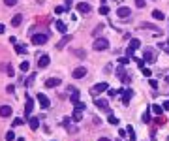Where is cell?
<instances>
[{
	"label": "cell",
	"mask_w": 169,
	"mask_h": 141,
	"mask_svg": "<svg viewBox=\"0 0 169 141\" xmlns=\"http://www.w3.org/2000/svg\"><path fill=\"white\" fill-rule=\"evenodd\" d=\"M92 47H94V51H105L107 47H109V42H107L105 38H98L94 42V45H92Z\"/></svg>",
	"instance_id": "obj_1"
},
{
	"label": "cell",
	"mask_w": 169,
	"mask_h": 141,
	"mask_svg": "<svg viewBox=\"0 0 169 141\" xmlns=\"http://www.w3.org/2000/svg\"><path fill=\"white\" fill-rule=\"evenodd\" d=\"M104 90H109V85H107L105 81H104V83H98V85H94L90 92L94 94V96H98V94H100V92H104Z\"/></svg>",
	"instance_id": "obj_2"
},
{
	"label": "cell",
	"mask_w": 169,
	"mask_h": 141,
	"mask_svg": "<svg viewBox=\"0 0 169 141\" xmlns=\"http://www.w3.org/2000/svg\"><path fill=\"white\" fill-rule=\"evenodd\" d=\"M119 92H122V104L128 105V104H130V98L134 96V90H130V88H120Z\"/></svg>",
	"instance_id": "obj_3"
},
{
	"label": "cell",
	"mask_w": 169,
	"mask_h": 141,
	"mask_svg": "<svg viewBox=\"0 0 169 141\" xmlns=\"http://www.w3.org/2000/svg\"><path fill=\"white\" fill-rule=\"evenodd\" d=\"M47 40H49L47 34H34V36H32V43L34 45H43Z\"/></svg>",
	"instance_id": "obj_4"
},
{
	"label": "cell",
	"mask_w": 169,
	"mask_h": 141,
	"mask_svg": "<svg viewBox=\"0 0 169 141\" xmlns=\"http://www.w3.org/2000/svg\"><path fill=\"white\" fill-rule=\"evenodd\" d=\"M117 15H119L120 19H128V17L132 15V9H130V8H126V6H122V8L117 9Z\"/></svg>",
	"instance_id": "obj_5"
},
{
	"label": "cell",
	"mask_w": 169,
	"mask_h": 141,
	"mask_svg": "<svg viewBox=\"0 0 169 141\" xmlns=\"http://www.w3.org/2000/svg\"><path fill=\"white\" fill-rule=\"evenodd\" d=\"M38 102H40V105H42L43 109H49V107H51V102H49V98L45 96V94H42V92L38 94Z\"/></svg>",
	"instance_id": "obj_6"
},
{
	"label": "cell",
	"mask_w": 169,
	"mask_h": 141,
	"mask_svg": "<svg viewBox=\"0 0 169 141\" xmlns=\"http://www.w3.org/2000/svg\"><path fill=\"white\" fill-rule=\"evenodd\" d=\"M143 60H147V62H156V53L152 51V49H147L145 55H143Z\"/></svg>",
	"instance_id": "obj_7"
},
{
	"label": "cell",
	"mask_w": 169,
	"mask_h": 141,
	"mask_svg": "<svg viewBox=\"0 0 169 141\" xmlns=\"http://www.w3.org/2000/svg\"><path fill=\"white\" fill-rule=\"evenodd\" d=\"M71 40H73V36H70V34H64V38L58 42V45H56V49H58V51H60V49H64V47H66V43H70Z\"/></svg>",
	"instance_id": "obj_8"
},
{
	"label": "cell",
	"mask_w": 169,
	"mask_h": 141,
	"mask_svg": "<svg viewBox=\"0 0 169 141\" xmlns=\"http://www.w3.org/2000/svg\"><path fill=\"white\" fill-rule=\"evenodd\" d=\"M32 109H34V100H32V98H30L28 94H27V105H24V115L28 117V115L32 113Z\"/></svg>",
	"instance_id": "obj_9"
},
{
	"label": "cell",
	"mask_w": 169,
	"mask_h": 141,
	"mask_svg": "<svg viewBox=\"0 0 169 141\" xmlns=\"http://www.w3.org/2000/svg\"><path fill=\"white\" fill-rule=\"evenodd\" d=\"M77 12H81V13H90V12H92V6H90V4H86V2H79V4H77Z\"/></svg>",
	"instance_id": "obj_10"
},
{
	"label": "cell",
	"mask_w": 169,
	"mask_h": 141,
	"mask_svg": "<svg viewBox=\"0 0 169 141\" xmlns=\"http://www.w3.org/2000/svg\"><path fill=\"white\" fill-rule=\"evenodd\" d=\"M96 105H98V109H104L105 113H111V109H109V102H107V100H96Z\"/></svg>",
	"instance_id": "obj_11"
},
{
	"label": "cell",
	"mask_w": 169,
	"mask_h": 141,
	"mask_svg": "<svg viewBox=\"0 0 169 141\" xmlns=\"http://www.w3.org/2000/svg\"><path fill=\"white\" fill-rule=\"evenodd\" d=\"M71 75H73L75 79H83L85 75H86V68H83V66H81V68H75V70H73V73H71Z\"/></svg>",
	"instance_id": "obj_12"
},
{
	"label": "cell",
	"mask_w": 169,
	"mask_h": 141,
	"mask_svg": "<svg viewBox=\"0 0 169 141\" xmlns=\"http://www.w3.org/2000/svg\"><path fill=\"white\" fill-rule=\"evenodd\" d=\"M70 98H71V102H79V88H75V87H70Z\"/></svg>",
	"instance_id": "obj_13"
},
{
	"label": "cell",
	"mask_w": 169,
	"mask_h": 141,
	"mask_svg": "<svg viewBox=\"0 0 169 141\" xmlns=\"http://www.w3.org/2000/svg\"><path fill=\"white\" fill-rule=\"evenodd\" d=\"M58 85H60V79L58 77H51V79L45 81V87H47V88H55V87H58Z\"/></svg>",
	"instance_id": "obj_14"
},
{
	"label": "cell",
	"mask_w": 169,
	"mask_h": 141,
	"mask_svg": "<svg viewBox=\"0 0 169 141\" xmlns=\"http://www.w3.org/2000/svg\"><path fill=\"white\" fill-rule=\"evenodd\" d=\"M12 115V105H0V117H9Z\"/></svg>",
	"instance_id": "obj_15"
},
{
	"label": "cell",
	"mask_w": 169,
	"mask_h": 141,
	"mask_svg": "<svg viewBox=\"0 0 169 141\" xmlns=\"http://www.w3.org/2000/svg\"><path fill=\"white\" fill-rule=\"evenodd\" d=\"M40 68H47L49 66V57L47 55H43V57H40V62H38Z\"/></svg>",
	"instance_id": "obj_16"
},
{
	"label": "cell",
	"mask_w": 169,
	"mask_h": 141,
	"mask_svg": "<svg viewBox=\"0 0 169 141\" xmlns=\"http://www.w3.org/2000/svg\"><path fill=\"white\" fill-rule=\"evenodd\" d=\"M23 23V15H15V17H12V27H19V24Z\"/></svg>",
	"instance_id": "obj_17"
},
{
	"label": "cell",
	"mask_w": 169,
	"mask_h": 141,
	"mask_svg": "<svg viewBox=\"0 0 169 141\" xmlns=\"http://www.w3.org/2000/svg\"><path fill=\"white\" fill-rule=\"evenodd\" d=\"M30 120V128L32 130H38V126H40V119L38 117H32V119H28Z\"/></svg>",
	"instance_id": "obj_18"
},
{
	"label": "cell",
	"mask_w": 169,
	"mask_h": 141,
	"mask_svg": "<svg viewBox=\"0 0 169 141\" xmlns=\"http://www.w3.org/2000/svg\"><path fill=\"white\" fill-rule=\"evenodd\" d=\"M152 17H154L156 21H163V17H165V15H163L160 9H154V12H152Z\"/></svg>",
	"instance_id": "obj_19"
},
{
	"label": "cell",
	"mask_w": 169,
	"mask_h": 141,
	"mask_svg": "<svg viewBox=\"0 0 169 141\" xmlns=\"http://www.w3.org/2000/svg\"><path fill=\"white\" fill-rule=\"evenodd\" d=\"M56 30H58L60 34H66V24L62 21H56Z\"/></svg>",
	"instance_id": "obj_20"
},
{
	"label": "cell",
	"mask_w": 169,
	"mask_h": 141,
	"mask_svg": "<svg viewBox=\"0 0 169 141\" xmlns=\"http://www.w3.org/2000/svg\"><path fill=\"white\" fill-rule=\"evenodd\" d=\"M126 132L130 134V139H132V141H135V130H134V126H128Z\"/></svg>",
	"instance_id": "obj_21"
},
{
	"label": "cell",
	"mask_w": 169,
	"mask_h": 141,
	"mask_svg": "<svg viewBox=\"0 0 169 141\" xmlns=\"http://www.w3.org/2000/svg\"><path fill=\"white\" fill-rule=\"evenodd\" d=\"M165 117H163V115H158V119H156V124H158V126H163V124H165Z\"/></svg>",
	"instance_id": "obj_22"
},
{
	"label": "cell",
	"mask_w": 169,
	"mask_h": 141,
	"mask_svg": "<svg viewBox=\"0 0 169 141\" xmlns=\"http://www.w3.org/2000/svg\"><path fill=\"white\" fill-rule=\"evenodd\" d=\"M81 117H83V111H81V109H75L73 111V120H81Z\"/></svg>",
	"instance_id": "obj_23"
},
{
	"label": "cell",
	"mask_w": 169,
	"mask_h": 141,
	"mask_svg": "<svg viewBox=\"0 0 169 141\" xmlns=\"http://www.w3.org/2000/svg\"><path fill=\"white\" fill-rule=\"evenodd\" d=\"M130 47L139 49V47H141V42H139V40H132V42H130Z\"/></svg>",
	"instance_id": "obj_24"
},
{
	"label": "cell",
	"mask_w": 169,
	"mask_h": 141,
	"mask_svg": "<svg viewBox=\"0 0 169 141\" xmlns=\"http://www.w3.org/2000/svg\"><path fill=\"white\" fill-rule=\"evenodd\" d=\"M152 111H154L156 115H162L163 113V107H162V105H152Z\"/></svg>",
	"instance_id": "obj_25"
},
{
	"label": "cell",
	"mask_w": 169,
	"mask_h": 141,
	"mask_svg": "<svg viewBox=\"0 0 169 141\" xmlns=\"http://www.w3.org/2000/svg\"><path fill=\"white\" fill-rule=\"evenodd\" d=\"M107 120H109L111 124H115V126H117V124H119V119H117L115 115H111V113H109V119H107Z\"/></svg>",
	"instance_id": "obj_26"
},
{
	"label": "cell",
	"mask_w": 169,
	"mask_h": 141,
	"mask_svg": "<svg viewBox=\"0 0 169 141\" xmlns=\"http://www.w3.org/2000/svg\"><path fill=\"white\" fill-rule=\"evenodd\" d=\"M21 70H23V72H28V70H30V62H27V60H24V62L21 64Z\"/></svg>",
	"instance_id": "obj_27"
},
{
	"label": "cell",
	"mask_w": 169,
	"mask_h": 141,
	"mask_svg": "<svg viewBox=\"0 0 169 141\" xmlns=\"http://www.w3.org/2000/svg\"><path fill=\"white\" fill-rule=\"evenodd\" d=\"M6 139H8V141H13V139H15V134H13V130H9V132L6 134Z\"/></svg>",
	"instance_id": "obj_28"
},
{
	"label": "cell",
	"mask_w": 169,
	"mask_h": 141,
	"mask_svg": "<svg viewBox=\"0 0 169 141\" xmlns=\"http://www.w3.org/2000/svg\"><path fill=\"white\" fill-rule=\"evenodd\" d=\"M143 122H147V124L150 122V111H147L145 115H143Z\"/></svg>",
	"instance_id": "obj_29"
},
{
	"label": "cell",
	"mask_w": 169,
	"mask_h": 141,
	"mask_svg": "<svg viewBox=\"0 0 169 141\" xmlns=\"http://www.w3.org/2000/svg\"><path fill=\"white\" fill-rule=\"evenodd\" d=\"M141 27H143V28H148V30H158V28L154 27V24H148V23H143Z\"/></svg>",
	"instance_id": "obj_30"
},
{
	"label": "cell",
	"mask_w": 169,
	"mask_h": 141,
	"mask_svg": "<svg viewBox=\"0 0 169 141\" xmlns=\"http://www.w3.org/2000/svg\"><path fill=\"white\" fill-rule=\"evenodd\" d=\"M100 13H101V15H107V13H109V8H107L105 4H104V6L100 8Z\"/></svg>",
	"instance_id": "obj_31"
},
{
	"label": "cell",
	"mask_w": 169,
	"mask_h": 141,
	"mask_svg": "<svg viewBox=\"0 0 169 141\" xmlns=\"http://www.w3.org/2000/svg\"><path fill=\"white\" fill-rule=\"evenodd\" d=\"M101 30H104V24H98V27H96V30H92V34L96 36V34H100Z\"/></svg>",
	"instance_id": "obj_32"
},
{
	"label": "cell",
	"mask_w": 169,
	"mask_h": 141,
	"mask_svg": "<svg viewBox=\"0 0 169 141\" xmlns=\"http://www.w3.org/2000/svg\"><path fill=\"white\" fill-rule=\"evenodd\" d=\"M73 105H75V109H81V111L85 109V104H83V102H75Z\"/></svg>",
	"instance_id": "obj_33"
},
{
	"label": "cell",
	"mask_w": 169,
	"mask_h": 141,
	"mask_svg": "<svg viewBox=\"0 0 169 141\" xmlns=\"http://www.w3.org/2000/svg\"><path fill=\"white\" fill-rule=\"evenodd\" d=\"M32 83H34V75H30V77H27V81H24V85H27V87H30Z\"/></svg>",
	"instance_id": "obj_34"
},
{
	"label": "cell",
	"mask_w": 169,
	"mask_h": 141,
	"mask_svg": "<svg viewBox=\"0 0 169 141\" xmlns=\"http://www.w3.org/2000/svg\"><path fill=\"white\" fill-rule=\"evenodd\" d=\"M134 60L137 62V66H139V68H143V66H145V60H143V58H134Z\"/></svg>",
	"instance_id": "obj_35"
},
{
	"label": "cell",
	"mask_w": 169,
	"mask_h": 141,
	"mask_svg": "<svg viewBox=\"0 0 169 141\" xmlns=\"http://www.w3.org/2000/svg\"><path fill=\"white\" fill-rule=\"evenodd\" d=\"M64 9H66V8H62V6H56V8H55V13H56V15H60V13L64 12Z\"/></svg>",
	"instance_id": "obj_36"
},
{
	"label": "cell",
	"mask_w": 169,
	"mask_h": 141,
	"mask_svg": "<svg viewBox=\"0 0 169 141\" xmlns=\"http://www.w3.org/2000/svg\"><path fill=\"white\" fill-rule=\"evenodd\" d=\"M4 4H6V6H15L17 0H4Z\"/></svg>",
	"instance_id": "obj_37"
},
{
	"label": "cell",
	"mask_w": 169,
	"mask_h": 141,
	"mask_svg": "<svg viewBox=\"0 0 169 141\" xmlns=\"http://www.w3.org/2000/svg\"><path fill=\"white\" fill-rule=\"evenodd\" d=\"M135 6L137 8H145V0H135Z\"/></svg>",
	"instance_id": "obj_38"
},
{
	"label": "cell",
	"mask_w": 169,
	"mask_h": 141,
	"mask_svg": "<svg viewBox=\"0 0 169 141\" xmlns=\"http://www.w3.org/2000/svg\"><path fill=\"white\" fill-rule=\"evenodd\" d=\"M73 55H77V57L85 58V51H81V49H77V51H73Z\"/></svg>",
	"instance_id": "obj_39"
},
{
	"label": "cell",
	"mask_w": 169,
	"mask_h": 141,
	"mask_svg": "<svg viewBox=\"0 0 169 141\" xmlns=\"http://www.w3.org/2000/svg\"><path fill=\"white\" fill-rule=\"evenodd\" d=\"M15 51H17V53H27V49H24V47H21V45H17V47H15Z\"/></svg>",
	"instance_id": "obj_40"
},
{
	"label": "cell",
	"mask_w": 169,
	"mask_h": 141,
	"mask_svg": "<svg viewBox=\"0 0 169 141\" xmlns=\"http://www.w3.org/2000/svg\"><path fill=\"white\" fill-rule=\"evenodd\" d=\"M148 85H150L152 88H156V87H158V81H154V79H148Z\"/></svg>",
	"instance_id": "obj_41"
},
{
	"label": "cell",
	"mask_w": 169,
	"mask_h": 141,
	"mask_svg": "<svg viewBox=\"0 0 169 141\" xmlns=\"http://www.w3.org/2000/svg\"><path fill=\"white\" fill-rule=\"evenodd\" d=\"M6 92H9V94H13V92H15V87H13V85H8Z\"/></svg>",
	"instance_id": "obj_42"
},
{
	"label": "cell",
	"mask_w": 169,
	"mask_h": 141,
	"mask_svg": "<svg viewBox=\"0 0 169 141\" xmlns=\"http://www.w3.org/2000/svg\"><path fill=\"white\" fill-rule=\"evenodd\" d=\"M128 60H130L128 57H122V58H119V62L122 64V66H124V64H128Z\"/></svg>",
	"instance_id": "obj_43"
},
{
	"label": "cell",
	"mask_w": 169,
	"mask_h": 141,
	"mask_svg": "<svg viewBox=\"0 0 169 141\" xmlns=\"http://www.w3.org/2000/svg\"><path fill=\"white\" fill-rule=\"evenodd\" d=\"M134 51H135L134 47H128V49H126V55H128V57H132V55H134Z\"/></svg>",
	"instance_id": "obj_44"
},
{
	"label": "cell",
	"mask_w": 169,
	"mask_h": 141,
	"mask_svg": "<svg viewBox=\"0 0 169 141\" xmlns=\"http://www.w3.org/2000/svg\"><path fill=\"white\" fill-rule=\"evenodd\" d=\"M160 47L163 49V51H167V53H169V43H160Z\"/></svg>",
	"instance_id": "obj_45"
},
{
	"label": "cell",
	"mask_w": 169,
	"mask_h": 141,
	"mask_svg": "<svg viewBox=\"0 0 169 141\" xmlns=\"http://www.w3.org/2000/svg\"><path fill=\"white\" fill-rule=\"evenodd\" d=\"M19 124H23V119H15L13 120V126H19Z\"/></svg>",
	"instance_id": "obj_46"
},
{
	"label": "cell",
	"mask_w": 169,
	"mask_h": 141,
	"mask_svg": "<svg viewBox=\"0 0 169 141\" xmlns=\"http://www.w3.org/2000/svg\"><path fill=\"white\" fill-rule=\"evenodd\" d=\"M8 75H9V77H13V66H8Z\"/></svg>",
	"instance_id": "obj_47"
},
{
	"label": "cell",
	"mask_w": 169,
	"mask_h": 141,
	"mask_svg": "<svg viewBox=\"0 0 169 141\" xmlns=\"http://www.w3.org/2000/svg\"><path fill=\"white\" fill-rule=\"evenodd\" d=\"M143 73H145L147 77H148V75H152V72H150V70H148V68H143Z\"/></svg>",
	"instance_id": "obj_48"
},
{
	"label": "cell",
	"mask_w": 169,
	"mask_h": 141,
	"mask_svg": "<svg viewBox=\"0 0 169 141\" xmlns=\"http://www.w3.org/2000/svg\"><path fill=\"white\" fill-rule=\"evenodd\" d=\"M163 109H165V111H169V100H167V102H163Z\"/></svg>",
	"instance_id": "obj_49"
},
{
	"label": "cell",
	"mask_w": 169,
	"mask_h": 141,
	"mask_svg": "<svg viewBox=\"0 0 169 141\" xmlns=\"http://www.w3.org/2000/svg\"><path fill=\"white\" fill-rule=\"evenodd\" d=\"M70 6H71V0H66V8L70 9Z\"/></svg>",
	"instance_id": "obj_50"
},
{
	"label": "cell",
	"mask_w": 169,
	"mask_h": 141,
	"mask_svg": "<svg viewBox=\"0 0 169 141\" xmlns=\"http://www.w3.org/2000/svg\"><path fill=\"white\" fill-rule=\"evenodd\" d=\"M4 30H6V28H4V24H0V34H4Z\"/></svg>",
	"instance_id": "obj_51"
},
{
	"label": "cell",
	"mask_w": 169,
	"mask_h": 141,
	"mask_svg": "<svg viewBox=\"0 0 169 141\" xmlns=\"http://www.w3.org/2000/svg\"><path fill=\"white\" fill-rule=\"evenodd\" d=\"M98 141H111V139H109V137H100Z\"/></svg>",
	"instance_id": "obj_52"
},
{
	"label": "cell",
	"mask_w": 169,
	"mask_h": 141,
	"mask_svg": "<svg viewBox=\"0 0 169 141\" xmlns=\"http://www.w3.org/2000/svg\"><path fill=\"white\" fill-rule=\"evenodd\" d=\"M19 141H24V139H19Z\"/></svg>",
	"instance_id": "obj_53"
}]
</instances>
